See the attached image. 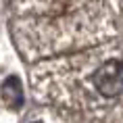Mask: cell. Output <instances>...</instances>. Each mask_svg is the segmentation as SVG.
<instances>
[{"label":"cell","mask_w":123,"mask_h":123,"mask_svg":"<svg viewBox=\"0 0 123 123\" xmlns=\"http://www.w3.org/2000/svg\"><path fill=\"white\" fill-rule=\"evenodd\" d=\"M33 123H42V121H33Z\"/></svg>","instance_id":"3"},{"label":"cell","mask_w":123,"mask_h":123,"mask_svg":"<svg viewBox=\"0 0 123 123\" xmlns=\"http://www.w3.org/2000/svg\"><path fill=\"white\" fill-rule=\"evenodd\" d=\"M2 98H4V102L11 106V109H21L23 106V88H21V81L19 77H8L2 88Z\"/></svg>","instance_id":"2"},{"label":"cell","mask_w":123,"mask_h":123,"mask_svg":"<svg viewBox=\"0 0 123 123\" xmlns=\"http://www.w3.org/2000/svg\"><path fill=\"white\" fill-rule=\"evenodd\" d=\"M94 86L104 98H115L123 94V63L121 61H104L94 71Z\"/></svg>","instance_id":"1"}]
</instances>
